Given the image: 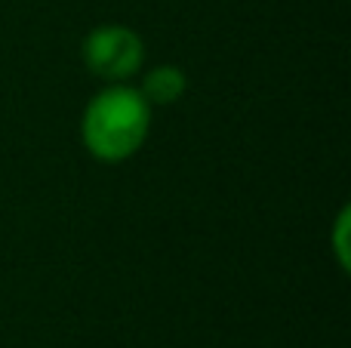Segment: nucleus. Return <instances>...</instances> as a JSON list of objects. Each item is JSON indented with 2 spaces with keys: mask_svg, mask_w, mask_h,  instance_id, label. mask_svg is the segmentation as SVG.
Wrapping results in <instances>:
<instances>
[{
  "mask_svg": "<svg viewBox=\"0 0 351 348\" xmlns=\"http://www.w3.org/2000/svg\"><path fill=\"white\" fill-rule=\"evenodd\" d=\"M152 129V105L139 92V86L108 84L90 99L80 121L86 151L105 164H121L133 158L148 139Z\"/></svg>",
  "mask_w": 351,
  "mask_h": 348,
  "instance_id": "nucleus-1",
  "label": "nucleus"
},
{
  "mask_svg": "<svg viewBox=\"0 0 351 348\" xmlns=\"http://www.w3.org/2000/svg\"><path fill=\"white\" fill-rule=\"evenodd\" d=\"M84 62L105 84H127L145 62V43L127 25H99L84 40Z\"/></svg>",
  "mask_w": 351,
  "mask_h": 348,
  "instance_id": "nucleus-2",
  "label": "nucleus"
},
{
  "mask_svg": "<svg viewBox=\"0 0 351 348\" xmlns=\"http://www.w3.org/2000/svg\"><path fill=\"white\" fill-rule=\"evenodd\" d=\"M188 90V77L179 65H158L142 77V86L139 92L145 96V102L152 105H173L185 96Z\"/></svg>",
  "mask_w": 351,
  "mask_h": 348,
  "instance_id": "nucleus-3",
  "label": "nucleus"
},
{
  "mask_svg": "<svg viewBox=\"0 0 351 348\" xmlns=\"http://www.w3.org/2000/svg\"><path fill=\"white\" fill-rule=\"evenodd\" d=\"M348 210H342L339 219H336V234H333V244H336V256H339V265L348 269Z\"/></svg>",
  "mask_w": 351,
  "mask_h": 348,
  "instance_id": "nucleus-4",
  "label": "nucleus"
}]
</instances>
